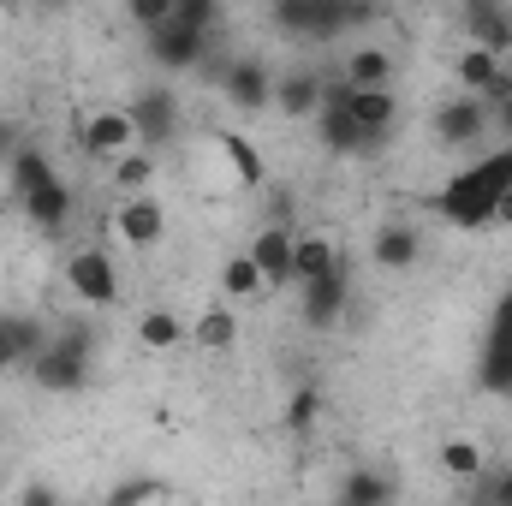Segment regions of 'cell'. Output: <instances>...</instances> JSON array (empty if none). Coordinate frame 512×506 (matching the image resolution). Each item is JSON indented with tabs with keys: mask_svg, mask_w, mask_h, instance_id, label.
<instances>
[{
	"mask_svg": "<svg viewBox=\"0 0 512 506\" xmlns=\"http://www.w3.org/2000/svg\"><path fill=\"white\" fill-rule=\"evenodd\" d=\"M12 506H66V501H60V495H54L48 483H24V489H18V501H12Z\"/></svg>",
	"mask_w": 512,
	"mask_h": 506,
	"instance_id": "cell-36",
	"label": "cell"
},
{
	"mask_svg": "<svg viewBox=\"0 0 512 506\" xmlns=\"http://www.w3.org/2000/svg\"><path fill=\"white\" fill-rule=\"evenodd\" d=\"M489 126H501L512 137V102H501V108H489Z\"/></svg>",
	"mask_w": 512,
	"mask_h": 506,
	"instance_id": "cell-37",
	"label": "cell"
},
{
	"mask_svg": "<svg viewBox=\"0 0 512 506\" xmlns=\"http://www.w3.org/2000/svg\"><path fill=\"white\" fill-rule=\"evenodd\" d=\"M274 108L286 114V120H310V114H322V78L316 72H286V78H274Z\"/></svg>",
	"mask_w": 512,
	"mask_h": 506,
	"instance_id": "cell-20",
	"label": "cell"
},
{
	"mask_svg": "<svg viewBox=\"0 0 512 506\" xmlns=\"http://www.w3.org/2000/svg\"><path fill=\"white\" fill-rule=\"evenodd\" d=\"M215 143H221V155L233 161L239 185H251V191H262V185H268V167H262V155H256V143L245 137V131H221Z\"/></svg>",
	"mask_w": 512,
	"mask_h": 506,
	"instance_id": "cell-23",
	"label": "cell"
},
{
	"mask_svg": "<svg viewBox=\"0 0 512 506\" xmlns=\"http://www.w3.org/2000/svg\"><path fill=\"white\" fill-rule=\"evenodd\" d=\"M316 126H322L328 155H382V149H387V137H370V131L358 126L346 108H322V114H316Z\"/></svg>",
	"mask_w": 512,
	"mask_h": 506,
	"instance_id": "cell-17",
	"label": "cell"
},
{
	"mask_svg": "<svg viewBox=\"0 0 512 506\" xmlns=\"http://www.w3.org/2000/svg\"><path fill=\"white\" fill-rule=\"evenodd\" d=\"M155 179V155H143V149H126L120 161H114V191H143Z\"/></svg>",
	"mask_w": 512,
	"mask_h": 506,
	"instance_id": "cell-31",
	"label": "cell"
},
{
	"mask_svg": "<svg viewBox=\"0 0 512 506\" xmlns=\"http://www.w3.org/2000/svg\"><path fill=\"white\" fill-rule=\"evenodd\" d=\"M495 72H501V54H489V48H465V54H459V66H453L459 90H465V96H477V102L489 96Z\"/></svg>",
	"mask_w": 512,
	"mask_h": 506,
	"instance_id": "cell-24",
	"label": "cell"
},
{
	"mask_svg": "<svg viewBox=\"0 0 512 506\" xmlns=\"http://www.w3.org/2000/svg\"><path fill=\"white\" fill-rule=\"evenodd\" d=\"M495 227H512V191L495 203Z\"/></svg>",
	"mask_w": 512,
	"mask_h": 506,
	"instance_id": "cell-39",
	"label": "cell"
},
{
	"mask_svg": "<svg viewBox=\"0 0 512 506\" xmlns=\"http://www.w3.org/2000/svg\"><path fill=\"white\" fill-rule=\"evenodd\" d=\"M191 340H197L203 352H233V346H239V316L215 304V310H203V316L191 322Z\"/></svg>",
	"mask_w": 512,
	"mask_h": 506,
	"instance_id": "cell-25",
	"label": "cell"
},
{
	"mask_svg": "<svg viewBox=\"0 0 512 506\" xmlns=\"http://www.w3.org/2000/svg\"><path fill=\"white\" fill-rule=\"evenodd\" d=\"M370 251H376V262H382L387 274H405V268H417V256H423V233L405 227V221H387Z\"/></svg>",
	"mask_w": 512,
	"mask_h": 506,
	"instance_id": "cell-21",
	"label": "cell"
},
{
	"mask_svg": "<svg viewBox=\"0 0 512 506\" xmlns=\"http://www.w3.org/2000/svg\"><path fill=\"white\" fill-rule=\"evenodd\" d=\"M346 256L328 233H298L292 239V286H310V280H328Z\"/></svg>",
	"mask_w": 512,
	"mask_h": 506,
	"instance_id": "cell-18",
	"label": "cell"
},
{
	"mask_svg": "<svg viewBox=\"0 0 512 506\" xmlns=\"http://www.w3.org/2000/svg\"><path fill=\"white\" fill-rule=\"evenodd\" d=\"M507 191H512V143L507 149H495V155H483L477 167L453 173L447 191L435 197V215H441L447 227L483 233V227H495V203H501Z\"/></svg>",
	"mask_w": 512,
	"mask_h": 506,
	"instance_id": "cell-1",
	"label": "cell"
},
{
	"mask_svg": "<svg viewBox=\"0 0 512 506\" xmlns=\"http://www.w3.org/2000/svg\"><path fill=\"white\" fill-rule=\"evenodd\" d=\"M221 96H227L239 114H262V108H274V72H268L256 54H233V72H227Z\"/></svg>",
	"mask_w": 512,
	"mask_h": 506,
	"instance_id": "cell-11",
	"label": "cell"
},
{
	"mask_svg": "<svg viewBox=\"0 0 512 506\" xmlns=\"http://www.w3.org/2000/svg\"><path fill=\"white\" fill-rule=\"evenodd\" d=\"M298 292H304V304H298L304 328H334V322L346 316V304H352V268L340 262L328 280H310V286H298Z\"/></svg>",
	"mask_w": 512,
	"mask_h": 506,
	"instance_id": "cell-9",
	"label": "cell"
},
{
	"mask_svg": "<svg viewBox=\"0 0 512 506\" xmlns=\"http://www.w3.org/2000/svg\"><path fill=\"white\" fill-rule=\"evenodd\" d=\"M12 143H18V131L6 126V120H0V155H6V161H12V155H18V149H12Z\"/></svg>",
	"mask_w": 512,
	"mask_h": 506,
	"instance_id": "cell-38",
	"label": "cell"
},
{
	"mask_svg": "<svg viewBox=\"0 0 512 506\" xmlns=\"http://www.w3.org/2000/svg\"><path fill=\"white\" fill-rule=\"evenodd\" d=\"M126 12H131V24H143V30H161V24H173V0H131Z\"/></svg>",
	"mask_w": 512,
	"mask_h": 506,
	"instance_id": "cell-34",
	"label": "cell"
},
{
	"mask_svg": "<svg viewBox=\"0 0 512 506\" xmlns=\"http://www.w3.org/2000/svg\"><path fill=\"white\" fill-rule=\"evenodd\" d=\"M268 18H274V30H286L298 42H334L352 24L376 18V6H352V0H274Z\"/></svg>",
	"mask_w": 512,
	"mask_h": 506,
	"instance_id": "cell-3",
	"label": "cell"
},
{
	"mask_svg": "<svg viewBox=\"0 0 512 506\" xmlns=\"http://www.w3.org/2000/svg\"><path fill=\"white\" fill-rule=\"evenodd\" d=\"M221 292H227L233 304H245V298H262L268 286H262V274H256L251 256H233V262L221 268Z\"/></svg>",
	"mask_w": 512,
	"mask_h": 506,
	"instance_id": "cell-29",
	"label": "cell"
},
{
	"mask_svg": "<svg viewBox=\"0 0 512 506\" xmlns=\"http://www.w3.org/2000/svg\"><path fill=\"white\" fill-rule=\"evenodd\" d=\"M90 346H96L90 328H84V322H66V328L36 352V364H30L24 376L36 381L42 393H78V387L90 381Z\"/></svg>",
	"mask_w": 512,
	"mask_h": 506,
	"instance_id": "cell-4",
	"label": "cell"
},
{
	"mask_svg": "<svg viewBox=\"0 0 512 506\" xmlns=\"http://www.w3.org/2000/svg\"><path fill=\"white\" fill-rule=\"evenodd\" d=\"M173 18H179L185 30H197V36H209V30L221 24V0H173Z\"/></svg>",
	"mask_w": 512,
	"mask_h": 506,
	"instance_id": "cell-33",
	"label": "cell"
},
{
	"mask_svg": "<svg viewBox=\"0 0 512 506\" xmlns=\"http://www.w3.org/2000/svg\"><path fill=\"white\" fill-rule=\"evenodd\" d=\"M114 233L126 239L131 251H155V245L167 239V209H161L155 197H126L120 215H114Z\"/></svg>",
	"mask_w": 512,
	"mask_h": 506,
	"instance_id": "cell-15",
	"label": "cell"
},
{
	"mask_svg": "<svg viewBox=\"0 0 512 506\" xmlns=\"http://www.w3.org/2000/svg\"><path fill=\"white\" fill-rule=\"evenodd\" d=\"M126 120H131V131H137V149L149 155V149H161V143H173L179 137V96L173 90H137L126 102Z\"/></svg>",
	"mask_w": 512,
	"mask_h": 506,
	"instance_id": "cell-6",
	"label": "cell"
},
{
	"mask_svg": "<svg viewBox=\"0 0 512 506\" xmlns=\"http://www.w3.org/2000/svg\"><path fill=\"white\" fill-rule=\"evenodd\" d=\"M149 501H167V483L161 477H120L102 506H149Z\"/></svg>",
	"mask_w": 512,
	"mask_h": 506,
	"instance_id": "cell-30",
	"label": "cell"
},
{
	"mask_svg": "<svg viewBox=\"0 0 512 506\" xmlns=\"http://www.w3.org/2000/svg\"><path fill=\"white\" fill-rule=\"evenodd\" d=\"M6 167H12V191H18L24 215H30L42 233H60V227L72 221V191H66V179L48 167V155H42V149H18Z\"/></svg>",
	"mask_w": 512,
	"mask_h": 506,
	"instance_id": "cell-2",
	"label": "cell"
},
{
	"mask_svg": "<svg viewBox=\"0 0 512 506\" xmlns=\"http://www.w3.org/2000/svg\"><path fill=\"white\" fill-rule=\"evenodd\" d=\"M346 114L370 131V137H387V131H393V120H399V96H393V90H352Z\"/></svg>",
	"mask_w": 512,
	"mask_h": 506,
	"instance_id": "cell-22",
	"label": "cell"
},
{
	"mask_svg": "<svg viewBox=\"0 0 512 506\" xmlns=\"http://www.w3.org/2000/svg\"><path fill=\"white\" fill-rule=\"evenodd\" d=\"M316 417H322V393H316V387H298V393L286 399V429H292V435H310Z\"/></svg>",
	"mask_w": 512,
	"mask_h": 506,
	"instance_id": "cell-32",
	"label": "cell"
},
{
	"mask_svg": "<svg viewBox=\"0 0 512 506\" xmlns=\"http://www.w3.org/2000/svg\"><path fill=\"white\" fill-rule=\"evenodd\" d=\"M435 137H441L447 149H471V143H483V137H489V108H483L477 96H453V102H441V114H435Z\"/></svg>",
	"mask_w": 512,
	"mask_h": 506,
	"instance_id": "cell-14",
	"label": "cell"
},
{
	"mask_svg": "<svg viewBox=\"0 0 512 506\" xmlns=\"http://www.w3.org/2000/svg\"><path fill=\"white\" fill-rule=\"evenodd\" d=\"M78 143H84V155L90 161H120L126 149H137V131H131L126 108H102V114H90L84 126H78Z\"/></svg>",
	"mask_w": 512,
	"mask_h": 506,
	"instance_id": "cell-10",
	"label": "cell"
},
{
	"mask_svg": "<svg viewBox=\"0 0 512 506\" xmlns=\"http://www.w3.org/2000/svg\"><path fill=\"white\" fill-rule=\"evenodd\" d=\"M54 334L36 322V316H18V310H0V370H30L36 352L48 346Z\"/></svg>",
	"mask_w": 512,
	"mask_h": 506,
	"instance_id": "cell-13",
	"label": "cell"
},
{
	"mask_svg": "<svg viewBox=\"0 0 512 506\" xmlns=\"http://www.w3.org/2000/svg\"><path fill=\"white\" fill-rule=\"evenodd\" d=\"M477 483H483V489L495 495V506H512V465H507V471H483Z\"/></svg>",
	"mask_w": 512,
	"mask_h": 506,
	"instance_id": "cell-35",
	"label": "cell"
},
{
	"mask_svg": "<svg viewBox=\"0 0 512 506\" xmlns=\"http://www.w3.org/2000/svg\"><path fill=\"white\" fill-rule=\"evenodd\" d=\"M149 60H155L161 72H197V66L209 60V36H197V30H185V24L173 18V24L149 30Z\"/></svg>",
	"mask_w": 512,
	"mask_h": 506,
	"instance_id": "cell-8",
	"label": "cell"
},
{
	"mask_svg": "<svg viewBox=\"0 0 512 506\" xmlns=\"http://www.w3.org/2000/svg\"><path fill=\"white\" fill-rule=\"evenodd\" d=\"M387 78H393V54H382V48H352L346 54V84L352 90H387Z\"/></svg>",
	"mask_w": 512,
	"mask_h": 506,
	"instance_id": "cell-26",
	"label": "cell"
},
{
	"mask_svg": "<svg viewBox=\"0 0 512 506\" xmlns=\"http://www.w3.org/2000/svg\"><path fill=\"white\" fill-rule=\"evenodd\" d=\"M459 24H465L471 48H489V54H507L512 48V6L507 0H465L459 6Z\"/></svg>",
	"mask_w": 512,
	"mask_h": 506,
	"instance_id": "cell-12",
	"label": "cell"
},
{
	"mask_svg": "<svg viewBox=\"0 0 512 506\" xmlns=\"http://www.w3.org/2000/svg\"><path fill=\"white\" fill-rule=\"evenodd\" d=\"M477 381H483L495 399H512V286L501 292V304H495V316H489L483 358H477Z\"/></svg>",
	"mask_w": 512,
	"mask_h": 506,
	"instance_id": "cell-5",
	"label": "cell"
},
{
	"mask_svg": "<svg viewBox=\"0 0 512 506\" xmlns=\"http://www.w3.org/2000/svg\"><path fill=\"white\" fill-rule=\"evenodd\" d=\"M66 286L84 298V304H114L120 298V268H114V256L102 251V245H90V251H72L66 262Z\"/></svg>",
	"mask_w": 512,
	"mask_h": 506,
	"instance_id": "cell-7",
	"label": "cell"
},
{
	"mask_svg": "<svg viewBox=\"0 0 512 506\" xmlns=\"http://www.w3.org/2000/svg\"><path fill=\"white\" fill-rule=\"evenodd\" d=\"M137 340H143L149 352H173L179 340H191V328H185L173 310H143V316H137Z\"/></svg>",
	"mask_w": 512,
	"mask_h": 506,
	"instance_id": "cell-27",
	"label": "cell"
},
{
	"mask_svg": "<svg viewBox=\"0 0 512 506\" xmlns=\"http://www.w3.org/2000/svg\"><path fill=\"white\" fill-rule=\"evenodd\" d=\"M471 489H477V495H471V506H495V495H489L483 483H471Z\"/></svg>",
	"mask_w": 512,
	"mask_h": 506,
	"instance_id": "cell-40",
	"label": "cell"
},
{
	"mask_svg": "<svg viewBox=\"0 0 512 506\" xmlns=\"http://www.w3.org/2000/svg\"><path fill=\"white\" fill-rule=\"evenodd\" d=\"M441 471L453 477V483H477L489 465H483V453H477V441H447L441 447Z\"/></svg>",
	"mask_w": 512,
	"mask_h": 506,
	"instance_id": "cell-28",
	"label": "cell"
},
{
	"mask_svg": "<svg viewBox=\"0 0 512 506\" xmlns=\"http://www.w3.org/2000/svg\"><path fill=\"white\" fill-rule=\"evenodd\" d=\"M292 239L298 233H286V227H262L251 239V262H256V274H262V286L274 292V286H292Z\"/></svg>",
	"mask_w": 512,
	"mask_h": 506,
	"instance_id": "cell-16",
	"label": "cell"
},
{
	"mask_svg": "<svg viewBox=\"0 0 512 506\" xmlns=\"http://www.w3.org/2000/svg\"><path fill=\"white\" fill-rule=\"evenodd\" d=\"M393 501H399V483L387 471H376V465L346 471L340 489H334V506H393Z\"/></svg>",
	"mask_w": 512,
	"mask_h": 506,
	"instance_id": "cell-19",
	"label": "cell"
}]
</instances>
